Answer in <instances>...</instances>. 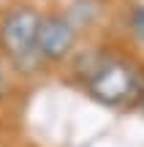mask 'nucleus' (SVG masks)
Instances as JSON below:
<instances>
[{
    "mask_svg": "<svg viewBox=\"0 0 144 147\" xmlns=\"http://www.w3.org/2000/svg\"><path fill=\"white\" fill-rule=\"evenodd\" d=\"M84 90L92 101L109 109H131L139 106L144 90V65L131 55L109 52L101 68L84 82Z\"/></svg>",
    "mask_w": 144,
    "mask_h": 147,
    "instance_id": "obj_1",
    "label": "nucleus"
},
{
    "mask_svg": "<svg viewBox=\"0 0 144 147\" xmlns=\"http://www.w3.org/2000/svg\"><path fill=\"white\" fill-rule=\"evenodd\" d=\"M41 22L44 11L35 3H14L0 16V52L22 71H27V65H44L35 52Z\"/></svg>",
    "mask_w": 144,
    "mask_h": 147,
    "instance_id": "obj_2",
    "label": "nucleus"
},
{
    "mask_svg": "<svg viewBox=\"0 0 144 147\" xmlns=\"http://www.w3.org/2000/svg\"><path fill=\"white\" fill-rule=\"evenodd\" d=\"M79 38L82 33L76 30L65 11H46L38 30L35 52L44 65H63L71 63L74 55L79 52Z\"/></svg>",
    "mask_w": 144,
    "mask_h": 147,
    "instance_id": "obj_3",
    "label": "nucleus"
},
{
    "mask_svg": "<svg viewBox=\"0 0 144 147\" xmlns=\"http://www.w3.org/2000/svg\"><path fill=\"white\" fill-rule=\"evenodd\" d=\"M106 11H109V0H71L65 14L76 25L79 33H87L103 22Z\"/></svg>",
    "mask_w": 144,
    "mask_h": 147,
    "instance_id": "obj_4",
    "label": "nucleus"
},
{
    "mask_svg": "<svg viewBox=\"0 0 144 147\" xmlns=\"http://www.w3.org/2000/svg\"><path fill=\"white\" fill-rule=\"evenodd\" d=\"M128 25H131V30H133V36L144 44V5H133V8H131Z\"/></svg>",
    "mask_w": 144,
    "mask_h": 147,
    "instance_id": "obj_5",
    "label": "nucleus"
},
{
    "mask_svg": "<svg viewBox=\"0 0 144 147\" xmlns=\"http://www.w3.org/2000/svg\"><path fill=\"white\" fill-rule=\"evenodd\" d=\"M8 87H11V84H8V68H5V63L0 60V98L8 93Z\"/></svg>",
    "mask_w": 144,
    "mask_h": 147,
    "instance_id": "obj_6",
    "label": "nucleus"
},
{
    "mask_svg": "<svg viewBox=\"0 0 144 147\" xmlns=\"http://www.w3.org/2000/svg\"><path fill=\"white\" fill-rule=\"evenodd\" d=\"M139 109L144 112V90H141V98H139Z\"/></svg>",
    "mask_w": 144,
    "mask_h": 147,
    "instance_id": "obj_7",
    "label": "nucleus"
}]
</instances>
